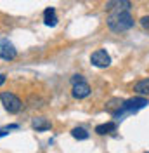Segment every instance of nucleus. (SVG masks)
I'll return each mask as SVG.
<instances>
[{"instance_id": "nucleus-1", "label": "nucleus", "mask_w": 149, "mask_h": 153, "mask_svg": "<svg viewBox=\"0 0 149 153\" xmlns=\"http://www.w3.org/2000/svg\"><path fill=\"white\" fill-rule=\"evenodd\" d=\"M134 26V18H132L130 10H125V12H113L108 18V28L111 31H127Z\"/></svg>"}, {"instance_id": "nucleus-2", "label": "nucleus", "mask_w": 149, "mask_h": 153, "mask_svg": "<svg viewBox=\"0 0 149 153\" xmlns=\"http://www.w3.org/2000/svg\"><path fill=\"white\" fill-rule=\"evenodd\" d=\"M149 101L146 97H132V99H127V101H123L120 106V110L114 113V117H118V115L125 113V111H137L140 108H144V106H148Z\"/></svg>"}, {"instance_id": "nucleus-3", "label": "nucleus", "mask_w": 149, "mask_h": 153, "mask_svg": "<svg viewBox=\"0 0 149 153\" xmlns=\"http://www.w3.org/2000/svg\"><path fill=\"white\" fill-rule=\"evenodd\" d=\"M0 101H2V105L4 108L9 111V113H18L19 110H21V99H19L16 94H12V92H2L0 94Z\"/></svg>"}, {"instance_id": "nucleus-4", "label": "nucleus", "mask_w": 149, "mask_h": 153, "mask_svg": "<svg viewBox=\"0 0 149 153\" xmlns=\"http://www.w3.org/2000/svg\"><path fill=\"white\" fill-rule=\"evenodd\" d=\"M90 63L97 68H108L111 65V57H109V54L104 49H97L95 52H92V56H90Z\"/></svg>"}, {"instance_id": "nucleus-5", "label": "nucleus", "mask_w": 149, "mask_h": 153, "mask_svg": "<svg viewBox=\"0 0 149 153\" xmlns=\"http://www.w3.org/2000/svg\"><path fill=\"white\" fill-rule=\"evenodd\" d=\"M130 7H132L130 0H109L104 9L113 14V12H125V10H130Z\"/></svg>"}, {"instance_id": "nucleus-6", "label": "nucleus", "mask_w": 149, "mask_h": 153, "mask_svg": "<svg viewBox=\"0 0 149 153\" xmlns=\"http://www.w3.org/2000/svg\"><path fill=\"white\" fill-rule=\"evenodd\" d=\"M16 56H18V51L14 49L12 44H9V42H2L0 44V57L2 59L12 61V59H16Z\"/></svg>"}, {"instance_id": "nucleus-7", "label": "nucleus", "mask_w": 149, "mask_h": 153, "mask_svg": "<svg viewBox=\"0 0 149 153\" xmlns=\"http://www.w3.org/2000/svg\"><path fill=\"white\" fill-rule=\"evenodd\" d=\"M71 94H73V97H76V99H83V97H87V96L90 94V87H89V84H87V82L74 84Z\"/></svg>"}, {"instance_id": "nucleus-8", "label": "nucleus", "mask_w": 149, "mask_h": 153, "mask_svg": "<svg viewBox=\"0 0 149 153\" xmlns=\"http://www.w3.org/2000/svg\"><path fill=\"white\" fill-rule=\"evenodd\" d=\"M44 21H45L47 26H56L57 25V16H56V9L54 7H49L44 12Z\"/></svg>"}, {"instance_id": "nucleus-9", "label": "nucleus", "mask_w": 149, "mask_h": 153, "mask_svg": "<svg viewBox=\"0 0 149 153\" xmlns=\"http://www.w3.org/2000/svg\"><path fill=\"white\" fill-rule=\"evenodd\" d=\"M116 131V124L114 122H108V124H101L95 127V132L99 136H106V134H111Z\"/></svg>"}, {"instance_id": "nucleus-10", "label": "nucleus", "mask_w": 149, "mask_h": 153, "mask_svg": "<svg viewBox=\"0 0 149 153\" xmlns=\"http://www.w3.org/2000/svg\"><path fill=\"white\" fill-rule=\"evenodd\" d=\"M134 89H135V92L140 94V96H149V78L139 80V82L134 85Z\"/></svg>"}, {"instance_id": "nucleus-11", "label": "nucleus", "mask_w": 149, "mask_h": 153, "mask_svg": "<svg viewBox=\"0 0 149 153\" xmlns=\"http://www.w3.org/2000/svg\"><path fill=\"white\" fill-rule=\"evenodd\" d=\"M31 127H33V129H37V131H49L52 125H50V122H47L44 117H38V118H33Z\"/></svg>"}, {"instance_id": "nucleus-12", "label": "nucleus", "mask_w": 149, "mask_h": 153, "mask_svg": "<svg viewBox=\"0 0 149 153\" xmlns=\"http://www.w3.org/2000/svg\"><path fill=\"white\" fill-rule=\"evenodd\" d=\"M71 136H73L74 139H89V132L85 131L83 127H74L73 131H71Z\"/></svg>"}, {"instance_id": "nucleus-13", "label": "nucleus", "mask_w": 149, "mask_h": 153, "mask_svg": "<svg viewBox=\"0 0 149 153\" xmlns=\"http://www.w3.org/2000/svg\"><path fill=\"white\" fill-rule=\"evenodd\" d=\"M10 129H18V125H7V127H4V129H0V137H2V136H7Z\"/></svg>"}, {"instance_id": "nucleus-14", "label": "nucleus", "mask_w": 149, "mask_h": 153, "mask_svg": "<svg viewBox=\"0 0 149 153\" xmlns=\"http://www.w3.org/2000/svg\"><path fill=\"white\" fill-rule=\"evenodd\" d=\"M80 82H85L82 75H73V76H71V84H73V85H74V84H80Z\"/></svg>"}, {"instance_id": "nucleus-15", "label": "nucleus", "mask_w": 149, "mask_h": 153, "mask_svg": "<svg viewBox=\"0 0 149 153\" xmlns=\"http://www.w3.org/2000/svg\"><path fill=\"white\" fill-rule=\"evenodd\" d=\"M140 25H142V28L149 30V16H144V18H140Z\"/></svg>"}, {"instance_id": "nucleus-16", "label": "nucleus", "mask_w": 149, "mask_h": 153, "mask_svg": "<svg viewBox=\"0 0 149 153\" xmlns=\"http://www.w3.org/2000/svg\"><path fill=\"white\" fill-rule=\"evenodd\" d=\"M4 84H5V75L0 73V85H4Z\"/></svg>"}, {"instance_id": "nucleus-17", "label": "nucleus", "mask_w": 149, "mask_h": 153, "mask_svg": "<svg viewBox=\"0 0 149 153\" xmlns=\"http://www.w3.org/2000/svg\"><path fill=\"white\" fill-rule=\"evenodd\" d=\"M146 153H149V152H146Z\"/></svg>"}]
</instances>
